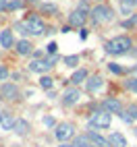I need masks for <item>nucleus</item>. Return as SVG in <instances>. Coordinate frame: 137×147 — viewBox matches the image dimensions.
Here are the masks:
<instances>
[{
    "label": "nucleus",
    "mask_w": 137,
    "mask_h": 147,
    "mask_svg": "<svg viewBox=\"0 0 137 147\" xmlns=\"http://www.w3.org/2000/svg\"><path fill=\"white\" fill-rule=\"evenodd\" d=\"M133 48V42H131V37H127V35H116L112 37V40L106 44V52L112 54V56H123L127 54Z\"/></svg>",
    "instance_id": "nucleus-1"
},
{
    "label": "nucleus",
    "mask_w": 137,
    "mask_h": 147,
    "mask_svg": "<svg viewBox=\"0 0 137 147\" xmlns=\"http://www.w3.org/2000/svg\"><path fill=\"white\" fill-rule=\"evenodd\" d=\"M90 19L94 21V25H104V23H110L114 19V11L108 4H96L92 11H90Z\"/></svg>",
    "instance_id": "nucleus-2"
},
{
    "label": "nucleus",
    "mask_w": 137,
    "mask_h": 147,
    "mask_svg": "<svg viewBox=\"0 0 137 147\" xmlns=\"http://www.w3.org/2000/svg\"><path fill=\"white\" fill-rule=\"evenodd\" d=\"M25 25H27V29H29V33H31V35H42V33H46V23H44V19H42L40 15H35V13H31L29 17H25Z\"/></svg>",
    "instance_id": "nucleus-3"
},
{
    "label": "nucleus",
    "mask_w": 137,
    "mask_h": 147,
    "mask_svg": "<svg viewBox=\"0 0 137 147\" xmlns=\"http://www.w3.org/2000/svg\"><path fill=\"white\" fill-rule=\"evenodd\" d=\"M110 122H112V114L106 112V110L96 112L92 118H90V126H92V129H108Z\"/></svg>",
    "instance_id": "nucleus-4"
},
{
    "label": "nucleus",
    "mask_w": 137,
    "mask_h": 147,
    "mask_svg": "<svg viewBox=\"0 0 137 147\" xmlns=\"http://www.w3.org/2000/svg\"><path fill=\"white\" fill-rule=\"evenodd\" d=\"M54 137L60 143H66L68 139H73V137H75V124L73 122H60L56 126V131H54Z\"/></svg>",
    "instance_id": "nucleus-5"
},
{
    "label": "nucleus",
    "mask_w": 137,
    "mask_h": 147,
    "mask_svg": "<svg viewBox=\"0 0 137 147\" xmlns=\"http://www.w3.org/2000/svg\"><path fill=\"white\" fill-rule=\"evenodd\" d=\"M0 97H2L4 102H15V100L21 97V91H19V87L15 83H8L6 81L2 87H0Z\"/></svg>",
    "instance_id": "nucleus-6"
},
{
    "label": "nucleus",
    "mask_w": 137,
    "mask_h": 147,
    "mask_svg": "<svg viewBox=\"0 0 137 147\" xmlns=\"http://www.w3.org/2000/svg\"><path fill=\"white\" fill-rule=\"evenodd\" d=\"M60 100H62L64 106H77L79 100H81V91L77 89V87H68V89H64V93H62Z\"/></svg>",
    "instance_id": "nucleus-7"
},
{
    "label": "nucleus",
    "mask_w": 137,
    "mask_h": 147,
    "mask_svg": "<svg viewBox=\"0 0 137 147\" xmlns=\"http://www.w3.org/2000/svg\"><path fill=\"white\" fill-rule=\"evenodd\" d=\"M87 11H83V8H77V11H73L71 15H68V23H71V27H83L85 21H87Z\"/></svg>",
    "instance_id": "nucleus-8"
},
{
    "label": "nucleus",
    "mask_w": 137,
    "mask_h": 147,
    "mask_svg": "<svg viewBox=\"0 0 137 147\" xmlns=\"http://www.w3.org/2000/svg\"><path fill=\"white\" fill-rule=\"evenodd\" d=\"M102 108L110 114H123V104L116 100V97H106L102 102Z\"/></svg>",
    "instance_id": "nucleus-9"
},
{
    "label": "nucleus",
    "mask_w": 137,
    "mask_h": 147,
    "mask_svg": "<svg viewBox=\"0 0 137 147\" xmlns=\"http://www.w3.org/2000/svg\"><path fill=\"white\" fill-rule=\"evenodd\" d=\"M87 137H90V141H92L94 147H110V141L106 139V137H102L100 133H96V131H90Z\"/></svg>",
    "instance_id": "nucleus-10"
},
{
    "label": "nucleus",
    "mask_w": 137,
    "mask_h": 147,
    "mask_svg": "<svg viewBox=\"0 0 137 147\" xmlns=\"http://www.w3.org/2000/svg\"><path fill=\"white\" fill-rule=\"evenodd\" d=\"M48 68H50V64H48V60L44 58V60H40V58H35V60H31L29 62V71L31 73H40V75H44Z\"/></svg>",
    "instance_id": "nucleus-11"
},
{
    "label": "nucleus",
    "mask_w": 137,
    "mask_h": 147,
    "mask_svg": "<svg viewBox=\"0 0 137 147\" xmlns=\"http://www.w3.org/2000/svg\"><path fill=\"white\" fill-rule=\"evenodd\" d=\"M102 85H104L102 77H100V75H94V77H87V81H85V89L90 91V93H94V91L100 89Z\"/></svg>",
    "instance_id": "nucleus-12"
},
{
    "label": "nucleus",
    "mask_w": 137,
    "mask_h": 147,
    "mask_svg": "<svg viewBox=\"0 0 137 147\" xmlns=\"http://www.w3.org/2000/svg\"><path fill=\"white\" fill-rule=\"evenodd\" d=\"M15 46H17V54H21V56H29V54H33V44L29 42V40H19Z\"/></svg>",
    "instance_id": "nucleus-13"
},
{
    "label": "nucleus",
    "mask_w": 137,
    "mask_h": 147,
    "mask_svg": "<svg viewBox=\"0 0 137 147\" xmlns=\"http://www.w3.org/2000/svg\"><path fill=\"white\" fill-rule=\"evenodd\" d=\"M17 124V118L11 114V112H2V120H0V126H2L4 131H13Z\"/></svg>",
    "instance_id": "nucleus-14"
},
{
    "label": "nucleus",
    "mask_w": 137,
    "mask_h": 147,
    "mask_svg": "<svg viewBox=\"0 0 137 147\" xmlns=\"http://www.w3.org/2000/svg\"><path fill=\"white\" fill-rule=\"evenodd\" d=\"M108 141H110V147H127V139H125V135H123V133H119V131L110 133Z\"/></svg>",
    "instance_id": "nucleus-15"
},
{
    "label": "nucleus",
    "mask_w": 137,
    "mask_h": 147,
    "mask_svg": "<svg viewBox=\"0 0 137 147\" xmlns=\"http://www.w3.org/2000/svg\"><path fill=\"white\" fill-rule=\"evenodd\" d=\"M0 44H2V48H13L15 46V37H13L11 27L4 29V31H0Z\"/></svg>",
    "instance_id": "nucleus-16"
},
{
    "label": "nucleus",
    "mask_w": 137,
    "mask_h": 147,
    "mask_svg": "<svg viewBox=\"0 0 137 147\" xmlns=\"http://www.w3.org/2000/svg\"><path fill=\"white\" fill-rule=\"evenodd\" d=\"M85 81H87V71H85V68H77V71L73 73V77H71V81H68V83H73V85L77 87L79 83H85Z\"/></svg>",
    "instance_id": "nucleus-17"
},
{
    "label": "nucleus",
    "mask_w": 137,
    "mask_h": 147,
    "mask_svg": "<svg viewBox=\"0 0 137 147\" xmlns=\"http://www.w3.org/2000/svg\"><path fill=\"white\" fill-rule=\"evenodd\" d=\"M13 131H15L17 135H27V131H29V122L23 120V118H17V124H15Z\"/></svg>",
    "instance_id": "nucleus-18"
},
{
    "label": "nucleus",
    "mask_w": 137,
    "mask_h": 147,
    "mask_svg": "<svg viewBox=\"0 0 137 147\" xmlns=\"http://www.w3.org/2000/svg\"><path fill=\"white\" fill-rule=\"evenodd\" d=\"M73 147H92V141L87 135H77L73 141Z\"/></svg>",
    "instance_id": "nucleus-19"
},
{
    "label": "nucleus",
    "mask_w": 137,
    "mask_h": 147,
    "mask_svg": "<svg viewBox=\"0 0 137 147\" xmlns=\"http://www.w3.org/2000/svg\"><path fill=\"white\" fill-rule=\"evenodd\" d=\"M125 89L131 91V93H137V77H133V79H127L125 81Z\"/></svg>",
    "instance_id": "nucleus-20"
},
{
    "label": "nucleus",
    "mask_w": 137,
    "mask_h": 147,
    "mask_svg": "<svg viewBox=\"0 0 137 147\" xmlns=\"http://www.w3.org/2000/svg\"><path fill=\"white\" fill-rule=\"evenodd\" d=\"M64 64H66V66H71V68H77V64H79V56H77V54L66 56V58H64Z\"/></svg>",
    "instance_id": "nucleus-21"
},
{
    "label": "nucleus",
    "mask_w": 137,
    "mask_h": 147,
    "mask_svg": "<svg viewBox=\"0 0 137 147\" xmlns=\"http://www.w3.org/2000/svg\"><path fill=\"white\" fill-rule=\"evenodd\" d=\"M52 77H48V75H42L40 77V87H42V89H50V87H52Z\"/></svg>",
    "instance_id": "nucleus-22"
},
{
    "label": "nucleus",
    "mask_w": 137,
    "mask_h": 147,
    "mask_svg": "<svg viewBox=\"0 0 137 147\" xmlns=\"http://www.w3.org/2000/svg\"><path fill=\"white\" fill-rule=\"evenodd\" d=\"M108 71H110V73H114V75H123V73H125V71H123V68L116 64V62H110V64H108Z\"/></svg>",
    "instance_id": "nucleus-23"
},
{
    "label": "nucleus",
    "mask_w": 137,
    "mask_h": 147,
    "mask_svg": "<svg viewBox=\"0 0 137 147\" xmlns=\"http://www.w3.org/2000/svg\"><path fill=\"white\" fill-rule=\"evenodd\" d=\"M137 23V15H131L129 19H125V21H123V27H127V29H129V27H133Z\"/></svg>",
    "instance_id": "nucleus-24"
},
{
    "label": "nucleus",
    "mask_w": 137,
    "mask_h": 147,
    "mask_svg": "<svg viewBox=\"0 0 137 147\" xmlns=\"http://www.w3.org/2000/svg\"><path fill=\"white\" fill-rule=\"evenodd\" d=\"M21 4H23V0H11L8 2V11H17V8H21Z\"/></svg>",
    "instance_id": "nucleus-25"
},
{
    "label": "nucleus",
    "mask_w": 137,
    "mask_h": 147,
    "mask_svg": "<svg viewBox=\"0 0 137 147\" xmlns=\"http://www.w3.org/2000/svg\"><path fill=\"white\" fill-rule=\"evenodd\" d=\"M8 75H11V73H8V68H6L4 64H0V81H6Z\"/></svg>",
    "instance_id": "nucleus-26"
},
{
    "label": "nucleus",
    "mask_w": 137,
    "mask_h": 147,
    "mask_svg": "<svg viewBox=\"0 0 137 147\" xmlns=\"http://www.w3.org/2000/svg\"><path fill=\"white\" fill-rule=\"evenodd\" d=\"M44 126H58L52 116H44Z\"/></svg>",
    "instance_id": "nucleus-27"
},
{
    "label": "nucleus",
    "mask_w": 137,
    "mask_h": 147,
    "mask_svg": "<svg viewBox=\"0 0 137 147\" xmlns=\"http://www.w3.org/2000/svg\"><path fill=\"white\" fill-rule=\"evenodd\" d=\"M121 118H123V122H127V124H131V122L135 120V118H133V116H131L129 112H123V114H121Z\"/></svg>",
    "instance_id": "nucleus-28"
},
{
    "label": "nucleus",
    "mask_w": 137,
    "mask_h": 147,
    "mask_svg": "<svg viewBox=\"0 0 137 147\" xmlns=\"http://www.w3.org/2000/svg\"><path fill=\"white\" fill-rule=\"evenodd\" d=\"M127 112H129V114H131V116H133V118H135V120H137V104H131V106H129V108H127Z\"/></svg>",
    "instance_id": "nucleus-29"
},
{
    "label": "nucleus",
    "mask_w": 137,
    "mask_h": 147,
    "mask_svg": "<svg viewBox=\"0 0 137 147\" xmlns=\"http://www.w3.org/2000/svg\"><path fill=\"white\" fill-rule=\"evenodd\" d=\"M42 13H56V6L54 4H44L42 6Z\"/></svg>",
    "instance_id": "nucleus-30"
},
{
    "label": "nucleus",
    "mask_w": 137,
    "mask_h": 147,
    "mask_svg": "<svg viewBox=\"0 0 137 147\" xmlns=\"http://www.w3.org/2000/svg\"><path fill=\"white\" fill-rule=\"evenodd\" d=\"M56 48H58L56 42H50V44H48V48H46V52H48V54H56Z\"/></svg>",
    "instance_id": "nucleus-31"
},
{
    "label": "nucleus",
    "mask_w": 137,
    "mask_h": 147,
    "mask_svg": "<svg viewBox=\"0 0 137 147\" xmlns=\"http://www.w3.org/2000/svg\"><path fill=\"white\" fill-rule=\"evenodd\" d=\"M125 6H137V0H123Z\"/></svg>",
    "instance_id": "nucleus-32"
},
{
    "label": "nucleus",
    "mask_w": 137,
    "mask_h": 147,
    "mask_svg": "<svg viewBox=\"0 0 137 147\" xmlns=\"http://www.w3.org/2000/svg\"><path fill=\"white\" fill-rule=\"evenodd\" d=\"M6 8H8V2L6 0H0V11H6Z\"/></svg>",
    "instance_id": "nucleus-33"
},
{
    "label": "nucleus",
    "mask_w": 137,
    "mask_h": 147,
    "mask_svg": "<svg viewBox=\"0 0 137 147\" xmlns=\"http://www.w3.org/2000/svg\"><path fill=\"white\" fill-rule=\"evenodd\" d=\"M33 56H35V58H42L44 52H42V50H33Z\"/></svg>",
    "instance_id": "nucleus-34"
},
{
    "label": "nucleus",
    "mask_w": 137,
    "mask_h": 147,
    "mask_svg": "<svg viewBox=\"0 0 137 147\" xmlns=\"http://www.w3.org/2000/svg\"><path fill=\"white\" fill-rule=\"evenodd\" d=\"M58 147H73V145H68V143H60Z\"/></svg>",
    "instance_id": "nucleus-35"
},
{
    "label": "nucleus",
    "mask_w": 137,
    "mask_h": 147,
    "mask_svg": "<svg viewBox=\"0 0 137 147\" xmlns=\"http://www.w3.org/2000/svg\"><path fill=\"white\" fill-rule=\"evenodd\" d=\"M0 120H2V110H0Z\"/></svg>",
    "instance_id": "nucleus-36"
},
{
    "label": "nucleus",
    "mask_w": 137,
    "mask_h": 147,
    "mask_svg": "<svg viewBox=\"0 0 137 147\" xmlns=\"http://www.w3.org/2000/svg\"><path fill=\"white\" fill-rule=\"evenodd\" d=\"M81 2H87V0H81Z\"/></svg>",
    "instance_id": "nucleus-37"
},
{
    "label": "nucleus",
    "mask_w": 137,
    "mask_h": 147,
    "mask_svg": "<svg viewBox=\"0 0 137 147\" xmlns=\"http://www.w3.org/2000/svg\"><path fill=\"white\" fill-rule=\"evenodd\" d=\"M35 147H42V145H35Z\"/></svg>",
    "instance_id": "nucleus-38"
},
{
    "label": "nucleus",
    "mask_w": 137,
    "mask_h": 147,
    "mask_svg": "<svg viewBox=\"0 0 137 147\" xmlns=\"http://www.w3.org/2000/svg\"><path fill=\"white\" fill-rule=\"evenodd\" d=\"M29 2H33V0H29Z\"/></svg>",
    "instance_id": "nucleus-39"
},
{
    "label": "nucleus",
    "mask_w": 137,
    "mask_h": 147,
    "mask_svg": "<svg viewBox=\"0 0 137 147\" xmlns=\"http://www.w3.org/2000/svg\"><path fill=\"white\" fill-rule=\"evenodd\" d=\"M135 135H137V131H135Z\"/></svg>",
    "instance_id": "nucleus-40"
},
{
    "label": "nucleus",
    "mask_w": 137,
    "mask_h": 147,
    "mask_svg": "<svg viewBox=\"0 0 137 147\" xmlns=\"http://www.w3.org/2000/svg\"><path fill=\"white\" fill-rule=\"evenodd\" d=\"M92 147H94V145H92Z\"/></svg>",
    "instance_id": "nucleus-41"
}]
</instances>
